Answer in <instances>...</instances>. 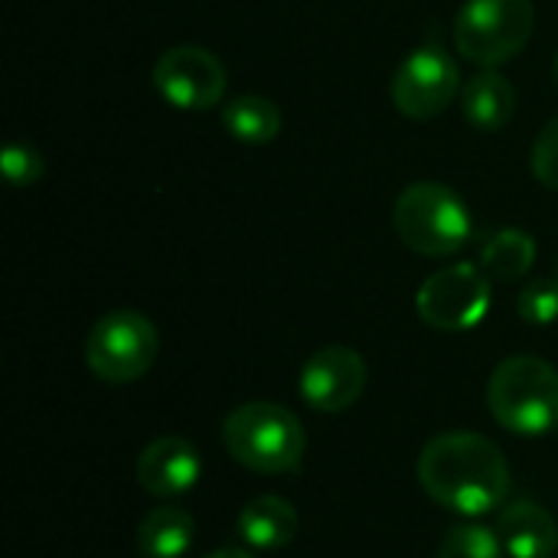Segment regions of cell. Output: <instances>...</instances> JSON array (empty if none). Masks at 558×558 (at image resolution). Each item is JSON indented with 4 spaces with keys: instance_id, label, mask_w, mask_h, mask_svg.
<instances>
[{
    "instance_id": "obj_1",
    "label": "cell",
    "mask_w": 558,
    "mask_h": 558,
    "mask_svg": "<svg viewBox=\"0 0 558 558\" xmlns=\"http://www.w3.org/2000/svg\"><path fill=\"white\" fill-rule=\"evenodd\" d=\"M418 484L445 510L477 520L507 504L510 464L497 441L477 432H445L418 454Z\"/></svg>"
},
{
    "instance_id": "obj_2",
    "label": "cell",
    "mask_w": 558,
    "mask_h": 558,
    "mask_svg": "<svg viewBox=\"0 0 558 558\" xmlns=\"http://www.w3.org/2000/svg\"><path fill=\"white\" fill-rule=\"evenodd\" d=\"M487 409L513 435H553L558 428V369L539 356H507L490 373Z\"/></svg>"
},
{
    "instance_id": "obj_3",
    "label": "cell",
    "mask_w": 558,
    "mask_h": 558,
    "mask_svg": "<svg viewBox=\"0 0 558 558\" xmlns=\"http://www.w3.org/2000/svg\"><path fill=\"white\" fill-rule=\"evenodd\" d=\"M226 451L235 464L255 474H291L307 451V432L301 418L278 402H245L226 415Z\"/></svg>"
},
{
    "instance_id": "obj_4",
    "label": "cell",
    "mask_w": 558,
    "mask_h": 558,
    "mask_svg": "<svg viewBox=\"0 0 558 558\" xmlns=\"http://www.w3.org/2000/svg\"><path fill=\"white\" fill-rule=\"evenodd\" d=\"M392 226L412 252L428 258L454 255L474 235V219L468 203L451 186L435 180L409 183L399 193L392 206Z\"/></svg>"
},
{
    "instance_id": "obj_5",
    "label": "cell",
    "mask_w": 558,
    "mask_h": 558,
    "mask_svg": "<svg viewBox=\"0 0 558 558\" xmlns=\"http://www.w3.org/2000/svg\"><path fill=\"white\" fill-rule=\"evenodd\" d=\"M533 26V0H468L454 20V46L468 62L497 69L526 49Z\"/></svg>"
},
{
    "instance_id": "obj_6",
    "label": "cell",
    "mask_w": 558,
    "mask_h": 558,
    "mask_svg": "<svg viewBox=\"0 0 558 558\" xmlns=\"http://www.w3.org/2000/svg\"><path fill=\"white\" fill-rule=\"evenodd\" d=\"M160 353V333L141 311H111L85 337L88 369L111 386L137 383Z\"/></svg>"
},
{
    "instance_id": "obj_7",
    "label": "cell",
    "mask_w": 558,
    "mask_h": 558,
    "mask_svg": "<svg viewBox=\"0 0 558 558\" xmlns=\"http://www.w3.org/2000/svg\"><path fill=\"white\" fill-rule=\"evenodd\" d=\"M490 275L481 265L461 262L435 271L415 294L418 317L445 333L474 330L490 311Z\"/></svg>"
},
{
    "instance_id": "obj_8",
    "label": "cell",
    "mask_w": 558,
    "mask_h": 558,
    "mask_svg": "<svg viewBox=\"0 0 558 558\" xmlns=\"http://www.w3.org/2000/svg\"><path fill=\"white\" fill-rule=\"evenodd\" d=\"M461 88L464 85H461L458 62L438 46H422L396 69L389 95L405 118L428 121L448 111V105L458 98Z\"/></svg>"
},
{
    "instance_id": "obj_9",
    "label": "cell",
    "mask_w": 558,
    "mask_h": 558,
    "mask_svg": "<svg viewBox=\"0 0 558 558\" xmlns=\"http://www.w3.org/2000/svg\"><path fill=\"white\" fill-rule=\"evenodd\" d=\"M154 88L180 111H206L226 95V65L203 46H173L154 65Z\"/></svg>"
},
{
    "instance_id": "obj_10",
    "label": "cell",
    "mask_w": 558,
    "mask_h": 558,
    "mask_svg": "<svg viewBox=\"0 0 558 558\" xmlns=\"http://www.w3.org/2000/svg\"><path fill=\"white\" fill-rule=\"evenodd\" d=\"M366 379H369L366 360L353 347L330 343L304 363L298 386H301V399L311 409L324 415H340L360 402V396L366 392Z\"/></svg>"
},
{
    "instance_id": "obj_11",
    "label": "cell",
    "mask_w": 558,
    "mask_h": 558,
    "mask_svg": "<svg viewBox=\"0 0 558 558\" xmlns=\"http://www.w3.org/2000/svg\"><path fill=\"white\" fill-rule=\"evenodd\" d=\"M134 474H137V484L150 497L173 500V497L190 494L199 484L203 458L193 448V441H186L180 435H160L141 451Z\"/></svg>"
},
{
    "instance_id": "obj_12",
    "label": "cell",
    "mask_w": 558,
    "mask_h": 558,
    "mask_svg": "<svg viewBox=\"0 0 558 558\" xmlns=\"http://www.w3.org/2000/svg\"><path fill=\"white\" fill-rule=\"evenodd\" d=\"M497 536L510 558H553L558 553L556 520L533 500L504 507L497 517Z\"/></svg>"
},
{
    "instance_id": "obj_13",
    "label": "cell",
    "mask_w": 558,
    "mask_h": 558,
    "mask_svg": "<svg viewBox=\"0 0 558 558\" xmlns=\"http://www.w3.org/2000/svg\"><path fill=\"white\" fill-rule=\"evenodd\" d=\"M235 533L242 536L248 549L278 553L291 546L298 536V510L284 497H275V494L255 497L242 507L235 520Z\"/></svg>"
},
{
    "instance_id": "obj_14",
    "label": "cell",
    "mask_w": 558,
    "mask_h": 558,
    "mask_svg": "<svg viewBox=\"0 0 558 558\" xmlns=\"http://www.w3.org/2000/svg\"><path fill=\"white\" fill-rule=\"evenodd\" d=\"M461 111L477 131H504L517 111V88L507 75L484 69L461 88Z\"/></svg>"
},
{
    "instance_id": "obj_15",
    "label": "cell",
    "mask_w": 558,
    "mask_h": 558,
    "mask_svg": "<svg viewBox=\"0 0 558 558\" xmlns=\"http://www.w3.org/2000/svg\"><path fill=\"white\" fill-rule=\"evenodd\" d=\"M196 523L183 507H157L137 526V553L144 558H183L193 546Z\"/></svg>"
},
{
    "instance_id": "obj_16",
    "label": "cell",
    "mask_w": 558,
    "mask_h": 558,
    "mask_svg": "<svg viewBox=\"0 0 558 558\" xmlns=\"http://www.w3.org/2000/svg\"><path fill=\"white\" fill-rule=\"evenodd\" d=\"M222 124L242 144H271L281 134V108L271 98L242 95L222 108Z\"/></svg>"
},
{
    "instance_id": "obj_17",
    "label": "cell",
    "mask_w": 558,
    "mask_h": 558,
    "mask_svg": "<svg viewBox=\"0 0 558 558\" xmlns=\"http://www.w3.org/2000/svg\"><path fill=\"white\" fill-rule=\"evenodd\" d=\"M536 262V242L523 229H500L481 245V268L497 281H520Z\"/></svg>"
},
{
    "instance_id": "obj_18",
    "label": "cell",
    "mask_w": 558,
    "mask_h": 558,
    "mask_svg": "<svg viewBox=\"0 0 558 558\" xmlns=\"http://www.w3.org/2000/svg\"><path fill=\"white\" fill-rule=\"evenodd\" d=\"M504 546H500V536L497 530L490 526H481V523H461V526H451L438 546V556L435 558H504Z\"/></svg>"
},
{
    "instance_id": "obj_19",
    "label": "cell",
    "mask_w": 558,
    "mask_h": 558,
    "mask_svg": "<svg viewBox=\"0 0 558 558\" xmlns=\"http://www.w3.org/2000/svg\"><path fill=\"white\" fill-rule=\"evenodd\" d=\"M517 314L533 327H549L558 320V278H536L517 298Z\"/></svg>"
},
{
    "instance_id": "obj_20",
    "label": "cell",
    "mask_w": 558,
    "mask_h": 558,
    "mask_svg": "<svg viewBox=\"0 0 558 558\" xmlns=\"http://www.w3.org/2000/svg\"><path fill=\"white\" fill-rule=\"evenodd\" d=\"M0 167H3L7 183H13V186H33V183L43 177L46 160H43V154H39L33 144H26V141H13V144H7V147H3V154H0Z\"/></svg>"
},
{
    "instance_id": "obj_21",
    "label": "cell",
    "mask_w": 558,
    "mask_h": 558,
    "mask_svg": "<svg viewBox=\"0 0 558 558\" xmlns=\"http://www.w3.org/2000/svg\"><path fill=\"white\" fill-rule=\"evenodd\" d=\"M533 173L543 186L558 190V114L539 131L533 144Z\"/></svg>"
},
{
    "instance_id": "obj_22",
    "label": "cell",
    "mask_w": 558,
    "mask_h": 558,
    "mask_svg": "<svg viewBox=\"0 0 558 558\" xmlns=\"http://www.w3.org/2000/svg\"><path fill=\"white\" fill-rule=\"evenodd\" d=\"M203 558H255L252 553H245V549H216V553H209V556Z\"/></svg>"
},
{
    "instance_id": "obj_23",
    "label": "cell",
    "mask_w": 558,
    "mask_h": 558,
    "mask_svg": "<svg viewBox=\"0 0 558 558\" xmlns=\"http://www.w3.org/2000/svg\"><path fill=\"white\" fill-rule=\"evenodd\" d=\"M553 78H556V85H558V56L553 59Z\"/></svg>"
}]
</instances>
